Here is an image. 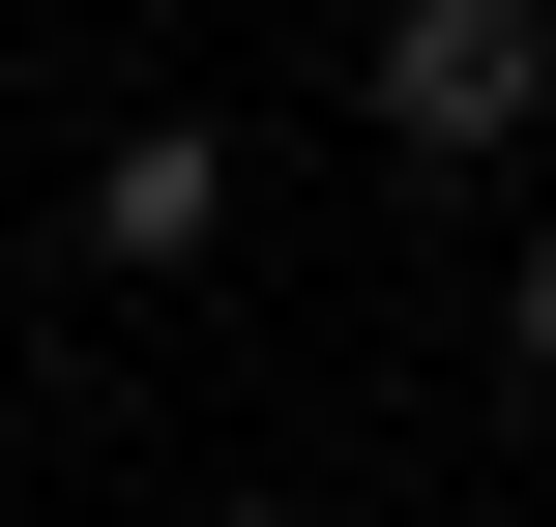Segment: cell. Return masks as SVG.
<instances>
[{
	"instance_id": "obj_1",
	"label": "cell",
	"mask_w": 556,
	"mask_h": 527,
	"mask_svg": "<svg viewBox=\"0 0 556 527\" xmlns=\"http://www.w3.org/2000/svg\"><path fill=\"white\" fill-rule=\"evenodd\" d=\"M352 117L440 147V176L528 147V117H556V0H381V29H352Z\"/></svg>"
},
{
	"instance_id": "obj_2",
	"label": "cell",
	"mask_w": 556,
	"mask_h": 527,
	"mask_svg": "<svg viewBox=\"0 0 556 527\" xmlns=\"http://www.w3.org/2000/svg\"><path fill=\"white\" fill-rule=\"evenodd\" d=\"M88 264H117V293H205V264H235V117H117V147H88Z\"/></svg>"
},
{
	"instance_id": "obj_3",
	"label": "cell",
	"mask_w": 556,
	"mask_h": 527,
	"mask_svg": "<svg viewBox=\"0 0 556 527\" xmlns=\"http://www.w3.org/2000/svg\"><path fill=\"white\" fill-rule=\"evenodd\" d=\"M498 381H528V411H556V235H528V264H498Z\"/></svg>"
}]
</instances>
